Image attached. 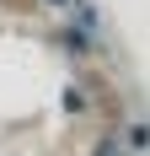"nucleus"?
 Wrapping results in <instances>:
<instances>
[{"instance_id":"nucleus-1","label":"nucleus","mask_w":150,"mask_h":156,"mask_svg":"<svg viewBox=\"0 0 150 156\" xmlns=\"http://www.w3.org/2000/svg\"><path fill=\"white\" fill-rule=\"evenodd\" d=\"M129 145H134V151H150V124H134V129H129Z\"/></svg>"},{"instance_id":"nucleus-3","label":"nucleus","mask_w":150,"mask_h":156,"mask_svg":"<svg viewBox=\"0 0 150 156\" xmlns=\"http://www.w3.org/2000/svg\"><path fill=\"white\" fill-rule=\"evenodd\" d=\"M48 5H64V11H70V5H75V0H48Z\"/></svg>"},{"instance_id":"nucleus-2","label":"nucleus","mask_w":150,"mask_h":156,"mask_svg":"<svg viewBox=\"0 0 150 156\" xmlns=\"http://www.w3.org/2000/svg\"><path fill=\"white\" fill-rule=\"evenodd\" d=\"M97 156H118V145H113V140H107V145H102V151H97Z\"/></svg>"}]
</instances>
